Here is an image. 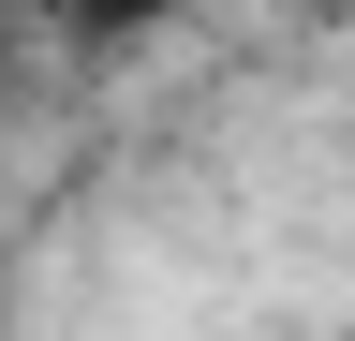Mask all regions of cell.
<instances>
[{"mask_svg":"<svg viewBox=\"0 0 355 341\" xmlns=\"http://www.w3.org/2000/svg\"><path fill=\"white\" fill-rule=\"evenodd\" d=\"M193 0H60V45L74 60H119V45H148V30H178Z\"/></svg>","mask_w":355,"mask_h":341,"instance_id":"6da1fadb","label":"cell"},{"mask_svg":"<svg viewBox=\"0 0 355 341\" xmlns=\"http://www.w3.org/2000/svg\"><path fill=\"white\" fill-rule=\"evenodd\" d=\"M30 45H44V30H15V15H0V104H15V60H30Z\"/></svg>","mask_w":355,"mask_h":341,"instance_id":"7a4b0ae2","label":"cell"},{"mask_svg":"<svg viewBox=\"0 0 355 341\" xmlns=\"http://www.w3.org/2000/svg\"><path fill=\"white\" fill-rule=\"evenodd\" d=\"M0 15H15V30H60V0H0Z\"/></svg>","mask_w":355,"mask_h":341,"instance_id":"3957f363","label":"cell"},{"mask_svg":"<svg viewBox=\"0 0 355 341\" xmlns=\"http://www.w3.org/2000/svg\"><path fill=\"white\" fill-rule=\"evenodd\" d=\"M0 341H15V267H0Z\"/></svg>","mask_w":355,"mask_h":341,"instance_id":"277c9868","label":"cell"}]
</instances>
